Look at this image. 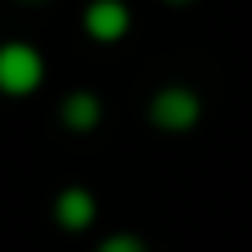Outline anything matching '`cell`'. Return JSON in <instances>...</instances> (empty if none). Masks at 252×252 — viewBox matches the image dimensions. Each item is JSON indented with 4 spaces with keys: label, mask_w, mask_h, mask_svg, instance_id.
I'll use <instances>...</instances> for the list:
<instances>
[{
    "label": "cell",
    "mask_w": 252,
    "mask_h": 252,
    "mask_svg": "<svg viewBox=\"0 0 252 252\" xmlns=\"http://www.w3.org/2000/svg\"><path fill=\"white\" fill-rule=\"evenodd\" d=\"M173 4H186V0H173Z\"/></svg>",
    "instance_id": "7"
},
{
    "label": "cell",
    "mask_w": 252,
    "mask_h": 252,
    "mask_svg": "<svg viewBox=\"0 0 252 252\" xmlns=\"http://www.w3.org/2000/svg\"><path fill=\"white\" fill-rule=\"evenodd\" d=\"M62 120H66V128L89 133V128L102 120V102H97L93 93H71V97L62 102Z\"/></svg>",
    "instance_id": "5"
},
{
    "label": "cell",
    "mask_w": 252,
    "mask_h": 252,
    "mask_svg": "<svg viewBox=\"0 0 252 252\" xmlns=\"http://www.w3.org/2000/svg\"><path fill=\"white\" fill-rule=\"evenodd\" d=\"M84 31H89L93 40H102V44L120 40V35L128 31V4H124V0H93V4L84 9Z\"/></svg>",
    "instance_id": "3"
},
{
    "label": "cell",
    "mask_w": 252,
    "mask_h": 252,
    "mask_svg": "<svg viewBox=\"0 0 252 252\" xmlns=\"http://www.w3.org/2000/svg\"><path fill=\"white\" fill-rule=\"evenodd\" d=\"M151 120H155L159 128H168V133H186V128L199 120V97H195L190 89H182V84L159 89L155 102H151Z\"/></svg>",
    "instance_id": "2"
},
{
    "label": "cell",
    "mask_w": 252,
    "mask_h": 252,
    "mask_svg": "<svg viewBox=\"0 0 252 252\" xmlns=\"http://www.w3.org/2000/svg\"><path fill=\"white\" fill-rule=\"evenodd\" d=\"M53 217H58V226H66V230H84V226H93V217H97V199H93L84 186H66V190L58 195V204H53Z\"/></svg>",
    "instance_id": "4"
},
{
    "label": "cell",
    "mask_w": 252,
    "mask_h": 252,
    "mask_svg": "<svg viewBox=\"0 0 252 252\" xmlns=\"http://www.w3.org/2000/svg\"><path fill=\"white\" fill-rule=\"evenodd\" d=\"M97 252H146V244L137 235H111V239H102Z\"/></svg>",
    "instance_id": "6"
},
{
    "label": "cell",
    "mask_w": 252,
    "mask_h": 252,
    "mask_svg": "<svg viewBox=\"0 0 252 252\" xmlns=\"http://www.w3.org/2000/svg\"><path fill=\"white\" fill-rule=\"evenodd\" d=\"M40 80H44V58H40V49L22 44V40L0 44V93L27 97V93L40 89Z\"/></svg>",
    "instance_id": "1"
}]
</instances>
